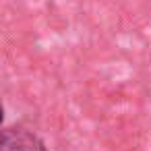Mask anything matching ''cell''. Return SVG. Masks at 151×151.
Returning <instances> with one entry per match:
<instances>
[{
  "label": "cell",
  "instance_id": "cell-1",
  "mask_svg": "<svg viewBox=\"0 0 151 151\" xmlns=\"http://www.w3.org/2000/svg\"><path fill=\"white\" fill-rule=\"evenodd\" d=\"M0 151H48L42 137L23 126H6L0 137Z\"/></svg>",
  "mask_w": 151,
  "mask_h": 151
}]
</instances>
